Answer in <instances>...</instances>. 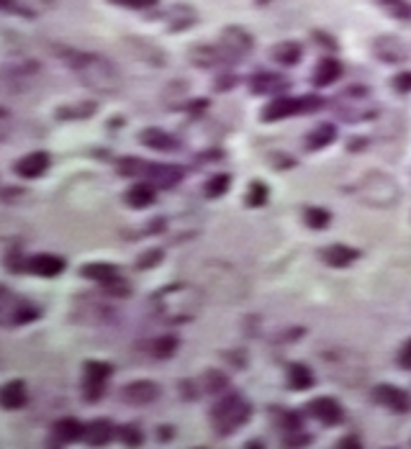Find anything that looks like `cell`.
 I'll use <instances>...</instances> for the list:
<instances>
[{"label": "cell", "mask_w": 411, "mask_h": 449, "mask_svg": "<svg viewBox=\"0 0 411 449\" xmlns=\"http://www.w3.org/2000/svg\"><path fill=\"white\" fill-rule=\"evenodd\" d=\"M59 57L64 64L77 75V80L82 85H88L95 93L103 95H113L121 90V75L116 70V64L108 62L106 57L93 52H77V49H62Z\"/></svg>", "instance_id": "1"}, {"label": "cell", "mask_w": 411, "mask_h": 449, "mask_svg": "<svg viewBox=\"0 0 411 449\" xmlns=\"http://www.w3.org/2000/svg\"><path fill=\"white\" fill-rule=\"evenodd\" d=\"M152 305H155L157 316L164 318V321L185 323V321H191L193 316L201 311L203 293L198 290V287L178 283V285L162 287V290L152 298Z\"/></svg>", "instance_id": "2"}, {"label": "cell", "mask_w": 411, "mask_h": 449, "mask_svg": "<svg viewBox=\"0 0 411 449\" xmlns=\"http://www.w3.org/2000/svg\"><path fill=\"white\" fill-rule=\"evenodd\" d=\"M252 416V403L239 393H224L219 403L211 408V429L216 437H229L242 429Z\"/></svg>", "instance_id": "3"}, {"label": "cell", "mask_w": 411, "mask_h": 449, "mask_svg": "<svg viewBox=\"0 0 411 449\" xmlns=\"http://www.w3.org/2000/svg\"><path fill=\"white\" fill-rule=\"evenodd\" d=\"M119 172L126 178H142L152 182L155 188L170 190L183 180V170L178 164H160V162H146L139 157H124L119 162Z\"/></svg>", "instance_id": "4"}, {"label": "cell", "mask_w": 411, "mask_h": 449, "mask_svg": "<svg viewBox=\"0 0 411 449\" xmlns=\"http://www.w3.org/2000/svg\"><path fill=\"white\" fill-rule=\"evenodd\" d=\"M41 318V308L13 293L10 287L0 285V329H19Z\"/></svg>", "instance_id": "5"}, {"label": "cell", "mask_w": 411, "mask_h": 449, "mask_svg": "<svg viewBox=\"0 0 411 449\" xmlns=\"http://www.w3.org/2000/svg\"><path fill=\"white\" fill-rule=\"evenodd\" d=\"M357 195L363 198L367 206L391 208L393 203L401 200V190H399V182L393 178H388L383 172H373L357 185Z\"/></svg>", "instance_id": "6"}, {"label": "cell", "mask_w": 411, "mask_h": 449, "mask_svg": "<svg viewBox=\"0 0 411 449\" xmlns=\"http://www.w3.org/2000/svg\"><path fill=\"white\" fill-rule=\"evenodd\" d=\"M324 106V100L316 95H301V98H275L262 108L260 118L262 121H280V118L303 116V113H316Z\"/></svg>", "instance_id": "7"}, {"label": "cell", "mask_w": 411, "mask_h": 449, "mask_svg": "<svg viewBox=\"0 0 411 449\" xmlns=\"http://www.w3.org/2000/svg\"><path fill=\"white\" fill-rule=\"evenodd\" d=\"M113 375V365L101 359H88L82 365V398L88 403H98L106 395V383Z\"/></svg>", "instance_id": "8"}, {"label": "cell", "mask_w": 411, "mask_h": 449, "mask_svg": "<svg viewBox=\"0 0 411 449\" xmlns=\"http://www.w3.org/2000/svg\"><path fill=\"white\" fill-rule=\"evenodd\" d=\"M306 411H309L311 419H316V421L324 423V426H337V423L345 421V408L339 405V401L327 398V395L309 401V403H306Z\"/></svg>", "instance_id": "9"}, {"label": "cell", "mask_w": 411, "mask_h": 449, "mask_svg": "<svg viewBox=\"0 0 411 449\" xmlns=\"http://www.w3.org/2000/svg\"><path fill=\"white\" fill-rule=\"evenodd\" d=\"M157 398H160V385L152 380H134L121 388V401L128 405H137V408L155 403Z\"/></svg>", "instance_id": "10"}, {"label": "cell", "mask_w": 411, "mask_h": 449, "mask_svg": "<svg viewBox=\"0 0 411 449\" xmlns=\"http://www.w3.org/2000/svg\"><path fill=\"white\" fill-rule=\"evenodd\" d=\"M52 167V157L46 152H31V154H23L21 160L13 162V172L23 180H39L44 178L46 172Z\"/></svg>", "instance_id": "11"}, {"label": "cell", "mask_w": 411, "mask_h": 449, "mask_svg": "<svg viewBox=\"0 0 411 449\" xmlns=\"http://www.w3.org/2000/svg\"><path fill=\"white\" fill-rule=\"evenodd\" d=\"M373 401L378 405L388 408V411H393V413H406L411 408L409 393H406V390H401V388H396V385H388V383H383V385L375 388Z\"/></svg>", "instance_id": "12"}, {"label": "cell", "mask_w": 411, "mask_h": 449, "mask_svg": "<svg viewBox=\"0 0 411 449\" xmlns=\"http://www.w3.org/2000/svg\"><path fill=\"white\" fill-rule=\"evenodd\" d=\"M221 46L227 49L231 59H242V57H247V54L252 52L255 39L247 34L245 28L229 26V28H224V34H221Z\"/></svg>", "instance_id": "13"}, {"label": "cell", "mask_w": 411, "mask_h": 449, "mask_svg": "<svg viewBox=\"0 0 411 449\" xmlns=\"http://www.w3.org/2000/svg\"><path fill=\"white\" fill-rule=\"evenodd\" d=\"M64 267H67V262L59 254H49V251H41V254H34L26 260V269L37 278H57L64 272Z\"/></svg>", "instance_id": "14"}, {"label": "cell", "mask_w": 411, "mask_h": 449, "mask_svg": "<svg viewBox=\"0 0 411 449\" xmlns=\"http://www.w3.org/2000/svg\"><path fill=\"white\" fill-rule=\"evenodd\" d=\"M375 57L385 64H399L406 59V44H403L399 36H378L373 41Z\"/></svg>", "instance_id": "15"}, {"label": "cell", "mask_w": 411, "mask_h": 449, "mask_svg": "<svg viewBox=\"0 0 411 449\" xmlns=\"http://www.w3.org/2000/svg\"><path fill=\"white\" fill-rule=\"evenodd\" d=\"M188 57H191L198 67H219V64L234 62V59L229 57V52L221 44H198V46H193L191 52H188Z\"/></svg>", "instance_id": "16"}, {"label": "cell", "mask_w": 411, "mask_h": 449, "mask_svg": "<svg viewBox=\"0 0 411 449\" xmlns=\"http://www.w3.org/2000/svg\"><path fill=\"white\" fill-rule=\"evenodd\" d=\"M28 403V388L23 380H8L0 385V408L6 411H19Z\"/></svg>", "instance_id": "17"}, {"label": "cell", "mask_w": 411, "mask_h": 449, "mask_svg": "<svg viewBox=\"0 0 411 449\" xmlns=\"http://www.w3.org/2000/svg\"><path fill=\"white\" fill-rule=\"evenodd\" d=\"M85 439V423H80L73 416H64L52 426V441L55 444H73V441Z\"/></svg>", "instance_id": "18"}, {"label": "cell", "mask_w": 411, "mask_h": 449, "mask_svg": "<svg viewBox=\"0 0 411 449\" xmlns=\"http://www.w3.org/2000/svg\"><path fill=\"white\" fill-rule=\"evenodd\" d=\"M162 18L170 31H185V28L195 26L198 13H195V8L185 6V3H175V6H170V8L164 10Z\"/></svg>", "instance_id": "19"}, {"label": "cell", "mask_w": 411, "mask_h": 449, "mask_svg": "<svg viewBox=\"0 0 411 449\" xmlns=\"http://www.w3.org/2000/svg\"><path fill=\"white\" fill-rule=\"evenodd\" d=\"M139 142L144 144V146H149V149H157V152H175V149H180V144H178L175 136H170L162 128H155V126L144 128L139 134Z\"/></svg>", "instance_id": "20"}, {"label": "cell", "mask_w": 411, "mask_h": 449, "mask_svg": "<svg viewBox=\"0 0 411 449\" xmlns=\"http://www.w3.org/2000/svg\"><path fill=\"white\" fill-rule=\"evenodd\" d=\"M321 260L327 262L329 267H337V269L350 267L357 260V249L345 247V244H329V247L321 249Z\"/></svg>", "instance_id": "21"}, {"label": "cell", "mask_w": 411, "mask_h": 449, "mask_svg": "<svg viewBox=\"0 0 411 449\" xmlns=\"http://www.w3.org/2000/svg\"><path fill=\"white\" fill-rule=\"evenodd\" d=\"M285 88H288V80L280 75H273V72H260L249 80V90L255 95H273V93H280Z\"/></svg>", "instance_id": "22"}, {"label": "cell", "mask_w": 411, "mask_h": 449, "mask_svg": "<svg viewBox=\"0 0 411 449\" xmlns=\"http://www.w3.org/2000/svg\"><path fill=\"white\" fill-rule=\"evenodd\" d=\"M339 77H342V64H339L337 59H332V57H324V59L314 67V75H311L314 85H319V88L334 85Z\"/></svg>", "instance_id": "23"}, {"label": "cell", "mask_w": 411, "mask_h": 449, "mask_svg": "<svg viewBox=\"0 0 411 449\" xmlns=\"http://www.w3.org/2000/svg\"><path fill=\"white\" fill-rule=\"evenodd\" d=\"M155 200H157V188L152 182H146V180H142V182H137V185H131L126 190V203L131 208H137V211L149 208Z\"/></svg>", "instance_id": "24"}, {"label": "cell", "mask_w": 411, "mask_h": 449, "mask_svg": "<svg viewBox=\"0 0 411 449\" xmlns=\"http://www.w3.org/2000/svg\"><path fill=\"white\" fill-rule=\"evenodd\" d=\"M270 57H273V62L283 64V67H296V64L301 62L303 49L298 41H278L270 49Z\"/></svg>", "instance_id": "25"}, {"label": "cell", "mask_w": 411, "mask_h": 449, "mask_svg": "<svg viewBox=\"0 0 411 449\" xmlns=\"http://www.w3.org/2000/svg\"><path fill=\"white\" fill-rule=\"evenodd\" d=\"M113 434H116V429H113V423L108 419H95V421H90L85 426V441L93 444V447L108 444L113 439Z\"/></svg>", "instance_id": "26"}, {"label": "cell", "mask_w": 411, "mask_h": 449, "mask_svg": "<svg viewBox=\"0 0 411 449\" xmlns=\"http://www.w3.org/2000/svg\"><path fill=\"white\" fill-rule=\"evenodd\" d=\"M80 275L85 280L98 283V285H106L108 280H113L119 275V269H116V265H111V262H88V265L80 269Z\"/></svg>", "instance_id": "27"}, {"label": "cell", "mask_w": 411, "mask_h": 449, "mask_svg": "<svg viewBox=\"0 0 411 449\" xmlns=\"http://www.w3.org/2000/svg\"><path fill=\"white\" fill-rule=\"evenodd\" d=\"M178 347H180V339L175 334H162L157 339L146 341V352L155 359H170L178 352Z\"/></svg>", "instance_id": "28"}, {"label": "cell", "mask_w": 411, "mask_h": 449, "mask_svg": "<svg viewBox=\"0 0 411 449\" xmlns=\"http://www.w3.org/2000/svg\"><path fill=\"white\" fill-rule=\"evenodd\" d=\"M314 383H316V377L303 362H293L288 367V385L293 390H309V388H314Z\"/></svg>", "instance_id": "29"}, {"label": "cell", "mask_w": 411, "mask_h": 449, "mask_svg": "<svg viewBox=\"0 0 411 449\" xmlns=\"http://www.w3.org/2000/svg\"><path fill=\"white\" fill-rule=\"evenodd\" d=\"M334 139H337V128L332 124H319V126H314V131L306 134V146H309V149H324V146H329Z\"/></svg>", "instance_id": "30"}, {"label": "cell", "mask_w": 411, "mask_h": 449, "mask_svg": "<svg viewBox=\"0 0 411 449\" xmlns=\"http://www.w3.org/2000/svg\"><path fill=\"white\" fill-rule=\"evenodd\" d=\"M229 388H231V380H229L224 372L219 370H209L206 375H203V390L211 395H224L229 393Z\"/></svg>", "instance_id": "31"}, {"label": "cell", "mask_w": 411, "mask_h": 449, "mask_svg": "<svg viewBox=\"0 0 411 449\" xmlns=\"http://www.w3.org/2000/svg\"><path fill=\"white\" fill-rule=\"evenodd\" d=\"M303 221H306V226L309 229H316V231H321V229H327L329 221H332V213H329L327 208H306V213H303Z\"/></svg>", "instance_id": "32"}, {"label": "cell", "mask_w": 411, "mask_h": 449, "mask_svg": "<svg viewBox=\"0 0 411 449\" xmlns=\"http://www.w3.org/2000/svg\"><path fill=\"white\" fill-rule=\"evenodd\" d=\"M95 113V103H75V106H62L57 111V118H88Z\"/></svg>", "instance_id": "33"}, {"label": "cell", "mask_w": 411, "mask_h": 449, "mask_svg": "<svg viewBox=\"0 0 411 449\" xmlns=\"http://www.w3.org/2000/svg\"><path fill=\"white\" fill-rule=\"evenodd\" d=\"M247 206L249 208H260L267 203V185L265 182H260V180H255V182H249V190H247Z\"/></svg>", "instance_id": "34"}, {"label": "cell", "mask_w": 411, "mask_h": 449, "mask_svg": "<svg viewBox=\"0 0 411 449\" xmlns=\"http://www.w3.org/2000/svg\"><path fill=\"white\" fill-rule=\"evenodd\" d=\"M229 185H231V178H229L227 172H221V175H213V178L206 182V198H221L224 193L229 190Z\"/></svg>", "instance_id": "35"}, {"label": "cell", "mask_w": 411, "mask_h": 449, "mask_svg": "<svg viewBox=\"0 0 411 449\" xmlns=\"http://www.w3.org/2000/svg\"><path fill=\"white\" fill-rule=\"evenodd\" d=\"M116 434L121 437V441L124 444H128V447H139L142 441H144V434L134 426V423H126V426H121V429H116Z\"/></svg>", "instance_id": "36"}, {"label": "cell", "mask_w": 411, "mask_h": 449, "mask_svg": "<svg viewBox=\"0 0 411 449\" xmlns=\"http://www.w3.org/2000/svg\"><path fill=\"white\" fill-rule=\"evenodd\" d=\"M108 296H116V298H126V296H131V285H128L126 280L121 278V275H116L113 280H108L106 285H101Z\"/></svg>", "instance_id": "37"}, {"label": "cell", "mask_w": 411, "mask_h": 449, "mask_svg": "<svg viewBox=\"0 0 411 449\" xmlns=\"http://www.w3.org/2000/svg\"><path fill=\"white\" fill-rule=\"evenodd\" d=\"M278 423H280V429L285 431V434H298L301 429V416H296L293 411H283L280 416H278Z\"/></svg>", "instance_id": "38"}, {"label": "cell", "mask_w": 411, "mask_h": 449, "mask_svg": "<svg viewBox=\"0 0 411 449\" xmlns=\"http://www.w3.org/2000/svg\"><path fill=\"white\" fill-rule=\"evenodd\" d=\"M160 260H162V251H160V249H149L146 254H142V257L137 260V267L139 269H149V267H155Z\"/></svg>", "instance_id": "39"}, {"label": "cell", "mask_w": 411, "mask_h": 449, "mask_svg": "<svg viewBox=\"0 0 411 449\" xmlns=\"http://www.w3.org/2000/svg\"><path fill=\"white\" fill-rule=\"evenodd\" d=\"M113 6H121V8H131V10H142V8H152L155 0H108Z\"/></svg>", "instance_id": "40"}, {"label": "cell", "mask_w": 411, "mask_h": 449, "mask_svg": "<svg viewBox=\"0 0 411 449\" xmlns=\"http://www.w3.org/2000/svg\"><path fill=\"white\" fill-rule=\"evenodd\" d=\"M391 82L399 93H411V72H399Z\"/></svg>", "instance_id": "41"}, {"label": "cell", "mask_w": 411, "mask_h": 449, "mask_svg": "<svg viewBox=\"0 0 411 449\" xmlns=\"http://www.w3.org/2000/svg\"><path fill=\"white\" fill-rule=\"evenodd\" d=\"M399 365H401L403 370H411V339L406 341L401 347V352H399Z\"/></svg>", "instance_id": "42"}, {"label": "cell", "mask_w": 411, "mask_h": 449, "mask_svg": "<svg viewBox=\"0 0 411 449\" xmlns=\"http://www.w3.org/2000/svg\"><path fill=\"white\" fill-rule=\"evenodd\" d=\"M357 444H360L357 439H342V447H357Z\"/></svg>", "instance_id": "43"}]
</instances>
